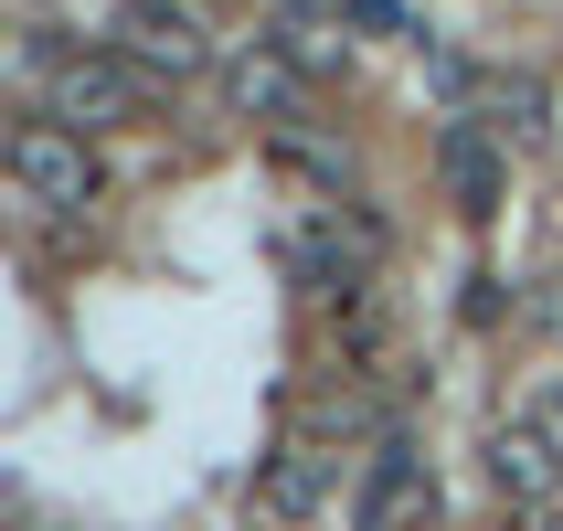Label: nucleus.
<instances>
[{"instance_id": "1a4fd4ad", "label": "nucleus", "mask_w": 563, "mask_h": 531, "mask_svg": "<svg viewBox=\"0 0 563 531\" xmlns=\"http://www.w3.org/2000/svg\"><path fill=\"white\" fill-rule=\"evenodd\" d=\"M351 11H341V0H287V11H277V32H266V43H277V54L287 64H298V75H309V86H341V75H351Z\"/></svg>"}, {"instance_id": "f257e3e1", "label": "nucleus", "mask_w": 563, "mask_h": 531, "mask_svg": "<svg viewBox=\"0 0 563 531\" xmlns=\"http://www.w3.org/2000/svg\"><path fill=\"white\" fill-rule=\"evenodd\" d=\"M150 75L128 54H64L54 64V86H43V118H64L75 139H118V128H139L150 118Z\"/></svg>"}, {"instance_id": "9d476101", "label": "nucleus", "mask_w": 563, "mask_h": 531, "mask_svg": "<svg viewBox=\"0 0 563 531\" xmlns=\"http://www.w3.org/2000/svg\"><path fill=\"white\" fill-rule=\"evenodd\" d=\"M478 107H489V128H500L510 150L532 159V150H553V96H542V75H489V86H478Z\"/></svg>"}, {"instance_id": "39448f33", "label": "nucleus", "mask_w": 563, "mask_h": 531, "mask_svg": "<svg viewBox=\"0 0 563 531\" xmlns=\"http://www.w3.org/2000/svg\"><path fill=\"white\" fill-rule=\"evenodd\" d=\"M437 181H446V202H457L468 223H489L510 202V139L489 118H446L437 128Z\"/></svg>"}, {"instance_id": "9b49d317", "label": "nucleus", "mask_w": 563, "mask_h": 531, "mask_svg": "<svg viewBox=\"0 0 563 531\" xmlns=\"http://www.w3.org/2000/svg\"><path fill=\"white\" fill-rule=\"evenodd\" d=\"M341 11H351L362 32H405V0H341Z\"/></svg>"}, {"instance_id": "f8f14e48", "label": "nucleus", "mask_w": 563, "mask_h": 531, "mask_svg": "<svg viewBox=\"0 0 563 531\" xmlns=\"http://www.w3.org/2000/svg\"><path fill=\"white\" fill-rule=\"evenodd\" d=\"M542 425H553V436H563V383H553V405H542Z\"/></svg>"}, {"instance_id": "423d86ee", "label": "nucleus", "mask_w": 563, "mask_h": 531, "mask_svg": "<svg viewBox=\"0 0 563 531\" xmlns=\"http://www.w3.org/2000/svg\"><path fill=\"white\" fill-rule=\"evenodd\" d=\"M426 521H437V468L405 436H383L362 468V500H351V531H426Z\"/></svg>"}, {"instance_id": "f03ea898", "label": "nucleus", "mask_w": 563, "mask_h": 531, "mask_svg": "<svg viewBox=\"0 0 563 531\" xmlns=\"http://www.w3.org/2000/svg\"><path fill=\"white\" fill-rule=\"evenodd\" d=\"M11 181H22V202H43V213H96V202H107L96 139H75L64 118H22L11 128Z\"/></svg>"}, {"instance_id": "ddd939ff", "label": "nucleus", "mask_w": 563, "mask_h": 531, "mask_svg": "<svg viewBox=\"0 0 563 531\" xmlns=\"http://www.w3.org/2000/svg\"><path fill=\"white\" fill-rule=\"evenodd\" d=\"M532 531H563V510H542V521H532Z\"/></svg>"}, {"instance_id": "20e7f679", "label": "nucleus", "mask_w": 563, "mask_h": 531, "mask_svg": "<svg viewBox=\"0 0 563 531\" xmlns=\"http://www.w3.org/2000/svg\"><path fill=\"white\" fill-rule=\"evenodd\" d=\"M118 54L150 86H191V75H213V32L191 0H118Z\"/></svg>"}, {"instance_id": "6e6552de", "label": "nucleus", "mask_w": 563, "mask_h": 531, "mask_svg": "<svg viewBox=\"0 0 563 531\" xmlns=\"http://www.w3.org/2000/svg\"><path fill=\"white\" fill-rule=\"evenodd\" d=\"M223 96H234V118H255V128H298V107H309V75L277 54V43H245V54L223 64Z\"/></svg>"}, {"instance_id": "7ed1b4c3", "label": "nucleus", "mask_w": 563, "mask_h": 531, "mask_svg": "<svg viewBox=\"0 0 563 531\" xmlns=\"http://www.w3.org/2000/svg\"><path fill=\"white\" fill-rule=\"evenodd\" d=\"M478 478H489L521 521H542V510L563 500V436L542 425V414H489V436H478Z\"/></svg>"}, {"instance_id": "0eeeda50", "label": "nucleus", "mask_w": 563, "mask_h": 531, "mask_svg": "<svg viewBox=\"0 0 563 531\" xmlns=\"http://www.w3.org/2000/svg\"><path fill=\"white\" fill-rule=\"evenodd\" d=\"M330 478H341V457L319 436H277L266 468H255V510H266V521H319V510H330Z\"/></svg>"}]
</instances>
